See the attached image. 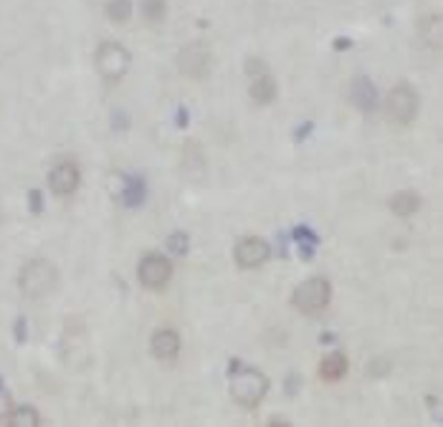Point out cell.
Listing matches in <instances>:
<instances>
[{
  "label": "cell",
  "instance_id": "17",
  "mask_svg": "<svg viewBox=\"0 0 443 427\" xmlns=\"http://www.w3.org/2000/svg\"><path fill=\"white\" fill-rule=\"evenodd\" d=\"M106 15L114 23H127V20L132 18V0H109Z\"/></svg>",
  "mask_w": 443,
  "mask_h": 427
},
{
  "label": "cell",
  "instance_id": "7",
  "mask_svg": "<svg viewBox=\"0 0 443 427\" xmlns=\"http://www.w3.org/2000/svg\"><path fill=\"white\" fill-rule=\"evenodd\" d=\"M137 278L147 289H162L172 278V263L165 256H160V253H150V256L139 261Z\"/></svg>",
  "mask_w": 443,
  "mask_h": 427
},
{
  "label": "cell",
  "instance_id": "18",
  "mask_svg": "<svg viewBox=\"0 0 443 427\" xmlns=\"http://www.w3.org/2000/svg\"><path fill=\"white\" fill-rule=\"evenodd\" d=\"M122 197H125V203L129 205V208H134V205L142 203V200H145V184H142V180H139V178H129V180H127Z\"/></svg>",
  "mask_w": 443,
  "mask_h": 427
},
{
  "label": "cell",
  "instance_id": "23",
  "mask_svg": "<svg viewBox=\"0 0 443 427\" xmlns=\"http://www.w3.org/2000/svg\"><path fill=\"white\" fill-rule=\"evenodd\" d=\"M246 71L251 73L253 79L256 76H261V73H266V64L261 59H248V64H246Z\"/></svg>",
  "mask_w": 443,
  "mask_h": 427
},
{
  "label": "cell",
  "instance_id": "13",
  "mask_svg": "<svg viewBox=\"0 0 443 427\" xmlns=\"http://www.w3.org/2000/svg\"><path fill=\"white\" fill-rule=\"evenodd\" d=\"M344 375H347V356L339 354V352L324 356V359L319 361V377H322L324 382H337L342 379Z\"/></svg>",
  "mask_w": 443,
  "mask_h": 427
},
{
  "label": "cell",
  "instance_id": "26",
  "mask_svg": "<svg viewBox=\"0 0 443 427\" xmlns=\"http://www.w3.org/2000/svg\"><path fill=\"white\" fill-rule=\"evenodd\" d=\"M15 336H18V342H23V339H26V321H23V319H18V321H15Z\"/></svg>",
  "mask_w": 443,
  "mask_h": 427
},
{
  "label": "cell",
  "instance_id": "19",
  "mask_svg": "<svg viewBox=\"0 0 443 427\" xmlns=\"http://www.w3.org/2000/svg\"><path fill=\"white\" fill-rule=\"evenodd\" d=\"M165 13H167L165 0H142V15H145V20L160 23V20L165 18Z\"/></svg>",
  "mask_w": 443,
  "mask_h": 427
},
{
  "label": "cell",
  "instance_id": "27",
  "mask_svg": "<svg viewBox=\"0 0 443 427\" xmlns=\"http://www.w3.org/2000/svg\"><path fill=\"white\" fill-rule=\"evenodd\" d=\"M350 46H352L350 38H337V41H335V48H337V51H342V48H350Z\"/></svg>",
  "mask_w": 443,
  "mask_h": 427
},
{
  "label": "cell",
  "instance_id": "2",
  "mask_svg": "<svg viewBox=\"0 0 443 427\" xmlns=\"http://www.w3.org/2000/svg\"><path fill=\"white\" fill-rule=\"evenodd\" d=\"M59 283V270L46 258H34L20 268L18 286L26 298H46Z\"/></svg>",
  "mask_w": 443,
  "mask_h": 427
},
{
  "label": "cell",
  "instance_id": "10",
  "mask_svg": "<svg viewBox=\"0 0 443 427\" xmlns=\"http://www.w3.org/2000/svg\"><path fill=\"white\" fill-rule=\"evenodd\" d=\"M150 349L160 361H170L180 354V336L172 328H160L150 339Z\"/></svg>",
  "mask_w": 443,
  "mask_h": 427
},
{
  "label": "cell",
  "instance_id": "8",
  "mask_svg": "<svg viewBox=\"0 0 443 427\" xmlns=\"http://www.w3.org/2000/svg\"><path fill=\"white\" fill-rule=\"evenodd\" d=\"M269 243L261 240V238H241L239 243H236V250H233V256H236V263H239L241 268H258L261 263L269 261Z\"/></svg>",
  "mask_w": 443,
  "mask_h": 427
},
{
  "label": "cell",
  "instance_id": "3",
  "mask_svg": "<svg viewBox=\"0 0 443 427\" xmlns=\"http://www.w3.org/2000/svg\"><path fill=\"white\" fill-rule=\"evenodd\" d=\"M332 301V286L327 278H309V281L299 283L294 294H291V303L299 314L317 316L322 314Z\"/></svg>",
  "mask_w": 443,
  "mask_h": 427
},
{
  "label": "cell",
  "instance_id": "29",
  "mask_svg": "<svg viewBox=\"0 0 443 427\" xmlns=\"http://www.w3.org/2000/svg\"><path fill=\"white\" fill-rule=\"evenodd\" d=\"M309 131H311V124H307V126H299V129H297V139L307 137V134H309Z\"/></svg>",
  "mask_w": 443,
  "mask_h": 427
},
{
  "label": "cell",
  "instance_id": "6",
  "mask_svg": "<svg viewBox=\"0 0 443 427\" xmlns=\"http://www.w3.org/2000/svg\"><path fill=\"white\" fill-rule=\"evenodd\" d=\"M213 64H216V59H213L211 48L203 46V43H190V46H185L178 53L180 71L195 81L205 79V76L213 71Z\"/></svg>",
  "mask_w": 443,
  "mask_h": 427
},
{
  "label": "cell",
  "instance_id": "5",
  "mask_svg": "<svg viewBox=\"0 0 443 427\" xmlns=\"http://www.w3.org/2000/svg\"><path fill=\"white\" fill-rule=\"evenodd\" d=\"M385 112L398 124H410L418 114V94L410 84H398L385 99Z\"/></svg>",
  "mask_w": 443,
  "mask_h": 427
},
{
  "label": "cell",
  "instance_id": "4",
  "mask_svg": "<svg viewBox=\"0 0 443 427\" xmlns=\"http://www.w3.org/2000/svg\"><path fill=\"white\" fill-rule=\"evenodd\" d=\"M132 64V53L127 51L122 43L106 41L97 48V71L104 76L106 81H120Z\"/></svg>",
  "mask_w": 443,
  "mask_h": 427
},
{
  "label": "cell",
  "instance_id": "22",
  "mask_svg": "<svg viewBox=\"0 0 443 427\" xmlns=\"http://www.w3.org/2000/svg\"><path fill=\"white\" fill-rule=\"evenodd\" d=\"M8 414H10V397L3 389V379H0V420H6Z\"/></svg>",
  "mask_w": 443,
  "mask_h": 427
},
{
  "label": "cell",
  "instance_id": "1",
  "mask_svg": "<svg viewBox=\"0 0 443 427\" xmlns=\"http://www.w3.org/2000/svg\"><path fill=\"white\" fill-rule=\"evenodd\" d=\"M269 392V377L253 367H241L233 361L231 367V397L244 407H256Z\"/></svg>",
  "mask_w": 443,
  "mask_h": 427
},
{
  "label": "cell",
  "instance_id": "25",
  "mask_svg": "<svg viewBox=\"0 0 443 427\" xmlns=\"http://www.w3.org/2000/svg\"><path fill=\"white\" fill-rule=\"evenodd\" d=\"M31 210L34 212H41V208H43V197H41V192L38 190H31Z\"/></svg>",
  "mask_w": 443,
  "mask_h": 427
},
{
  "label": "cell",
  "instance_id": "20",
  "mask_svg": "<svg viewBox=\"0 0 443 427\" xmlns=\"http://www.w3.org/2000/svg\"><path fill=\"white\" fill-rule=\"evenodd\" d=\"M167 248H170L175 256H185L188 253V236L185 233H172V236L167 238Z\"/></svg>",
  "mask_w": 443,
  "mask_h": 427
},
{
  "label": "cell",
  "instance_id": "21",
  "mask_svg": "<svg viewBox=\"0 0 443 427\" xmlns=\"http://www.w3.org/2000/svg\"><path fill=\"white\" fill-rule=\"evenodd\" d=\"M294 238H297L302 245H317L319 243V238L314 236L309 228H297V230H294Z\"/></svg>",
  "mask_w": 443,
  "mask_h": 427
},
{
  "label": "cell",
  "instance_id": "12",
  "mask_svg": "<svg viewBox=\"0 0 443 427\" xmlns=\"http://www.w3.org/2000/svg\"><path fill=\"white\" fill-rule=\"evenodd\" d=\"M248 94H251V99L253 101H258V104H272L274 99H276V94H279V86H276V81H274V76L261 73V76L253 79Z\"/></svg>",
  "mask_w": 443,
  "mask_h": 427
},
{
  "label": "cell",
  "instance_id": "15",
  "mask_svg": "<svg viewBox=\"0 0 443 427\" xmlns=\"http://www.w3.org/2000/svg\"><path fill=\"white\" fill-rule=\"evenodd\" d=\"M421 33H423V38L428 46H433L438 51L441 48V41H443V20L441 15H428V18L421 20Z\"/></svg>",
  "mask_w": 443,
  "mask_h": 427
},
{
  "label": "cell",
  "instance_id": "9",
  "mask_svg": "<svg viewBox=\"0 0 443 427\" xmlns=\"http://www.w3.org/2000/svg\"><path fill=\"white\" fill-rule=\"evenodd\" d=\"M79 182H81L79 167L73 162L56 164L51 170V175H48V184H51V190L56 192V195H71V192H76Z\"/></svg>",
  "mask_w": 443,
  "mask_h": 427
},
{
  "label": "cell",
  "instance_id": "28",
  "mask_svg": "<svg viewBox=\"0 0 443 427\" xmlns=\"http://www.w3.org/2000/svg\"><path fill=\"white\" fill-rule=\"evenodd\" d=\"M188 124V109H178V126Z\"/></svg>",
  "mask_w": 443,
  "mask_h": 427
},
{
  "label": "cell",
  "instance_id": "11",
  "mask_svg": "<svg viewBox=\"0 0 443 427\" xmlns=\"http://www.w3.org/2000/svg\"><path fill=\"white\" fill-rule=\"evenodd\" d=\"M350 99L352 104L358 106L360 112H372L377 106V89L367 76H358L350 86Z\"/></svg>",
  "mask_w": 443,
  "mask_h": 427
},
{
  "label": "cell",
  "instance_id": "14",
  "mask_svg": "<svg viewBox=\"0 0 443 427\" xmlns=\"http://www.w3.org/2000/svg\"><path fill=\"white\" fill-rule=\"evenodd\" d=\"M391 210L395 212L398 217L413 215V212L421 210V195H416V192H410V190L398 192V195L391 197Z\"/></svg>",
  "mask_w": 443,
  "mask_h": 427
},
{
  "label": "cell",
  "instance_id": "24",
  "mask_svg": "<svg viewBox=\"0 0 443 427\" xmlns=\"http://www.w3.org/2000/svg\"><path fill=\"white\" fill-rule=\"evenodd\" d=\"M388 369H391V364L383 359H375L372 361V367H370V375H388Z\"/></svg>",
  "mask_w": 443,
  "mask_h": 427
},
{
  "label": "cell",
  "instance_id": "16",
  "mask_svg": "<svg viewBox=\"0 0 443 427\" xmlns=\"http://www.w3.org/2000/svg\"><path fill=\"white\" fill-rule=\"evenodd\" d=\"M8 420H10V425H15V427H36L41 422V414L36 412L34 407L23 405V407L13 410V412L8 414Z\"/></svg>",
  "mask_w": 443,
  "mask_h": 427
}]
</instances>
